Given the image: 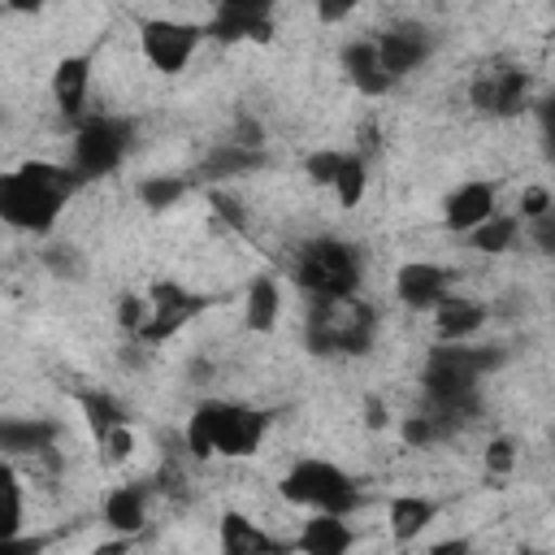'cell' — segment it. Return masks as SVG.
Returning a JSON list of instances; mask_svg holds the SVG:
<instances>
[{"label":"cell","mask_w":555,"mask_h":555,"mask_svg":"<svg viewBox=\"0 0 555 555\" xmlns=\"http://www.w3.org/2000/svg\"><path fill=\"white\" fill-rule=\"evenodd\" d=\"M269 412L260 408H243V403H225L221 408V429H217V455L230 460H247L260 451L264 434H269Z\"/></svg>","instance_id":"cell-11"},{"label":"cell","mask_w":555,"mask_h":555,"mask_svg":"<svg viewBox=\"0 0 555 555\" xmlns=\"http://www.w3.org/2000/svg\"><path fill=\"white\" fill-rule=\"evenodd\" d=\"M208 204H212V208H217V217H225L234 230H243V225H247V212H243V204H238V199H230L225 191H212V195H208Z\"/></svg>","instance_id":"cell-38"},{"label":"cell","mask_w":555,"mask_h":555,"mask_svg":"<svg viewBox=\"0 0 555 555\" xmlns=\"http://www.w3.org/2000/svg\"><path fill=\"white\" fill-rule=\"evenodd\" d=\"M364 425H369V429H386V425H390V412H386V403L369 399V403H364Z\"/></svg>","instance_id":"cell-42"},{"label":"cell","mask_w":555,"mask_h":555,"mask_svg":"<svg viewBox=\"0 0 555 555\" xmlns=\"http://www.w3.org/2000/svg\"><path fill=\"white\" fill-rule=\"evenodd\" d=\"M100 451H104V460H108V464H126V460H130V451H134V434H130V425L113 429V434L100 442Z\"/></svg>","instance_id":"cell-34"},{"label":"cell","mask_w":555,"mask_h":555,"mask_svg":"<svg viewBox=\"0 0 555 555\" xmlns=\"http://www.w3.org/2000/svg\"><path fill=\"white\" fill-rule=\"evenodd\" d=\"M87 178L78 169L52 165V160H26L22 169L0 178V217L26 234H48L65 208V199Z\"/></svg>","instance_id":"cell-1"},{"label":"cell","mask_w":555,"mask_h":555,"mask_svg":"<svg viewBox=\"0 0 555 555\" xmlns=\"http://www.w3.org/2000/svg\"><path fill=\"white\" fill-rule=\"evenodd\" d=\"M551 442H555V429H551Z\"/></svg>","instance_id":"cell-47"},{"label":"cell","mask_w":555,"mask_h":555,"mask_svg":"<svg viewBox=\"0 0 555 555\" xmlns=\"http://www.w3.org/2000/svg\"><path fill=\"white\" fill-rule=\"evenodd\" d=\"M546 212H555L551 191H546V186H529V191L520 195V217H525V221H542Z\"/></svg>","instance_id":"cell-36"},{"label":"cell","mask_w":555,"mask_h":555,"mask_svg":"<svg viewBox=\"0 0 555 555\" xmlns=\"http://www.w3.org/2000/svg\"><path fill=\"white\" fill-rule=\"evenodd\" d=\"M182 195H186V182H182V178H173V173H165V178H143V182H139V199H143L152 212L173 208Z\"/></svg>","instance_id":"cell-28"},{"label":"cell","mask_w":555,"mask_h":555,"mask_svg":"<svg viewBox=\"0 0 555 555\" xmlns=\"http://www.w3.org/2000/svg\"><path fill=\"white\" fill-rule=\"evenodd\" d=\"M199 26L195 22H173V17H143L139 22V43L143 56L160 69V74H182L186 61L199 48Z\"/></svg>","instance_id":"cell-7"},{"label":"cell","mask_w":555,"mask_h":555,"mask_svg":"<svg viewBox=\"0 0 555 555\" xmlns=\"http://www.w3.org/2000/svg\"><path fill=\"white\" fill-rule=\"evenodd\" d=\"M533 243L542 256H555V212H546L542 221H533Z\"/></svg>","instance_id":"cell-39"},{"label":"cell","mask_w":555,"mask_h":555,"mask_svg":"<svg viewBox=\"0 0 555 555\" xmlns=\"http://www.w3.org/2000/svg\"><path fill=\"white\" fill-rule=\"evenodd\" d=\"M56 421H4L0 425V447L9 451V455H26V451H35V455H43V451H52V442H56Z\"/></svg>","instance_id":"cell-22"},{"label":"cell","mask_w":555,"mask_h":555,"mask_svg":"<svg viewBox=\"0 0 555 555\" xmlns=\"http://www.w3.org/2000/svg\"><path fill=\"white\" fill-rule=\"evenodd\" d=\"M343 152H312L308 160H304V169H308V178H312V186H334V178H338V169H343Z\"/></svg>","instance_id":"cell-31"},{"label":"cell","mask_w":555,"mask_h":555,"mask_svg":"<svg viewBox=\"0 0 555 555\" xmlns=\"http://www.w3.org/2000/svg\"><path fill=\"white\" fill-rule=\"evenodd\" d=\"M542 126H546V143H551V156H555V95L542 104Z\"/></svg>","instance_id":"cell-44"},{"label":"cell","mask_w":555,"mask_h":555,"mask_svg":"<svg viewBox=\"0 0 555 555\" xmlns=\"http://www.w3.org/2000/svg\"><path fill=\"white\" fill-rule=\"evenodd\" d=\"M434 516H438V503H434V499L399 494V499H390V538H395L399 546H403V542H416V533H425Z\"/></svg>","instance_id":"cell-21"},{"label":"cell","mask_w":555,"mask_h":555,"mask_svg":"<svg viewBox=\"0 0 555 555\" xmlns=\"http://www.w3.org/2000/svg\"><path fill=\"white\" fill-rule=\"evenodd\" d=\"M429 555H473V538H442L429 546Z\"/></svg>","instance_id":"cell-41"},{"label":"cell","mask_w":555,"mask_h":555,"mask_svg":"<svg viewBox=\"0 0 555 555\" xmlns=\"http://www.w3.org/2000/svg\"><path fill=\"white\" fill-rule=\"evenodd\" d=\"M230 143L251 147V152H264V130H260V121H256L251 113H238V121H234V139H230Z\"/></svg>","instance_id":"cell-35"},{"label":"cell","mask_w":555,"mask_h":555,"mask_svg":"<svg viewBox=\"0 0 555 555\" xmlns=\"http://www.w3.org/2000/svg\"><path fill=\"white\" fill-rule=\"evenodd\" d=\"M516 555H538V551H516Z\"/></svg>","instance_id":"cell-46"},{"label":"cell","mask_w":555,"mask_h":555,"mask_svg":"<svg viewBox=\"0 0 555 555\" xmlns=\"http://www.w3.org/2000/svg\"><path fill=\"white\" fill-rule=\"evenodd\" d=\"M278 312H282V291L273 278H256L251 291H247V308H243V321L247 330L256 334H269L278 325Z\"/></svg>","instance_id":"cell-26"},{"label":"cell","mask_w":555,"mask_h":555,"mask_svg":"<svg viewBox=\"0 0 555 555\" xmlns=\"http://www.w3.org/2000/svg\"><path fill=\"white\" fill-rule=\"evenodd\" d=\"M343 65H347V78H351L364 95H386L390 82H395V78L386 74V65H382V52H377L373 39L347 43V48H343Z\"/></svg>","instance_id":"cell-18"},{"label":"cell","mask_w":555,"mask_h":555,"mask_svg":"<svg viewBox=\"0 0 555 555\" xmlns=\"http://www.w3.org/2000/svg\"><path fill=\"white\" fill-rule=\"evenodd\" d=\"M395 291L408 308H438L451 295V273L429 260H412L395 273Z\"/></svg>","instance_id":"cell-13"},{"label":"cell","mask_w":555,"mask_h":555,"mask_svg":"<svg viewBox=\"0 0 555 555\" xmlns=\"http://www.w3.org/2000/svg\"><path fill=\"white\" fill-rule=\"evenodd\" d=\"M516 225H520V217L494 212L486 225H477V230L468 234V247H477V251H486V256H499V251H507V247L516 243Z\"/></svg>","instance_id":"cell-27"},{"label":"cell","mask_w":555,"mask_h":555,"mask_svg":"<svg viewBox=\"0 0 555 555\" xmlns=\"http://www.w3.org/2000/svg\"><path fill=\"white\" fill-rule=\"evenodd\" d=\"M91 555H130V538H113V542H100Z\"/></svg>","instance_id":"cell-45"},{"label":"cell","mask_w":555,"mask_h":555,"mask_svg":"<svg viewBox=\"0 0 555 555\" xmlns=\"http://www.w3.org/2000/svg\"><path fill=\"white\" fill-rule=\"evenodd\" d=\"M503 351L499 347H460V343H442L429 351L425 364V395L429 399H455V395H473L481 373L503 369Z\"/></svg>","instance_id":"cell-5"},{"label":"cell","mask_w":555,"mask_h":555,"mask_svg":"<svg viewBox=\"0 0 555 555\" xmlns=\"http://www.w3.org/2000/svg\"><path fill=\"white\" fill-rule=\"evenodd\" d=\"M130 143H134V126L126 117H108V113L87 117L74 134V169L82 178H104L126 160Z\"/></svg>","instance_id":"cell-6"},{"label":"cell","mask_w":555,"mask_h":555,"mask_svg":"<svg viewBox=\"0 0 555 555\" xmlns=\"http://www.w3.org/2000/svg\"><path fill=\"white\" fill-rule=\"evenodd\" d=\"M356 542L351 525L343 516H330V512H312V520H304L299 538H295V551L299 555H347Z\"/></svg>","instance_id":"cell-16"},{"label":"cell","mask_w":555,"mask_h":555,"mask_svg":"<svg viewBox=\"0 0 555 555\" xmlns=\"http://www.w3.org/2000/svg\"><path fill=\"white\" fill-rule=\"evenodd\" d=\"M0 481H4V538H17L22 533V486H17V473L13 468H4L0 473Z\"/></svg>","instance_id":"cell-30"},{"label":"cell","mask_w":555,"mask_h":555,"mask_svg":"<svg viewBox=\"0 0 555 555\" xmlns=\"http://www.w3.org/2000/svg\"><path fill=\"white\" fill-rule=\"evenodd\" d=\"M48 546V538H4V546H0V555H39Z\"/></svg>","instance_id":"cell-40"},{"label":"cell","mask_w":555,"mask_h":555,"mask_svg":"<svg viewBox=\"0 0 555 555\" xmlns=\"http://www.w3.org/2000/svg\"><path fill=\"white\" fill-rule=\"evenodd\" d=\"M147 308H152V317H147V325H143V343H165V338H173L186 321H195L199 312H208L212 308V295H191L186 286H178V282H152V291H147Z\"/></svg>","instance_id":"cell-8"},{"label":"cell","mask_w":555,"mask_h":555,"mask_svg":"<svg viewBox=\"0 0 555 555\" xmlns=\"http://www.w3.org/2000/svg\"><path fill=\"white\" fill-rule=\"evenodd\" d=\"M291 551H295V542L269 538L243 512H225L221 516V555H291Z\"/></svg>","instance_id":"cell-14"},{"label":"cell","mask_w":555,"mask_h":555,"mask_svg":"<svg viewBox=\"0 0 555 555\" xmlns=\"http://www.w3.org/2000/svg\"><path fill=\"white\" fill-rule=\"evenodd\" d=\"M364 156L360 152H351L347 160H343V169H338V178H334V191H338V204L343 208H356L360 199H364Z\"/></svg>","instance_id":"cell-29"},{"label":"cell","mask_w":555,"mask_h":555,"mask_svg":"<svg viewBox=\"0 0 555 555\" xmlns=\"http://www.w3.org/2000/svg\"><path fill=\"white\" fill-rule=\"evenodd\" d=\"M295 282L312 299H351L360 286V251L343 238H308L295 256Z\"/></svg>","instance_id":"cell-3"},{"label":"cell","mask_w":555,"mask_h":555,"mask_svg":"<svg viewBox=\"0 0 555 555\" xmlns=\"http://www.w3.org/2000/svg\"><path fill=\"white\" fill-rule=\"evenodd\" d=\"M304 334L317 356H364L377 338V312L356 295L351 299H312Z\"/></svg>","instance_id":"cell-2"},{"label":"cell","mask_w":555,"mask_h":555,"mask_svg":"<svg viewBox=\"0 0 555 555\" xmlns=\"http://www.w3.org/2000/svg\"><path fill=\"white\" fill-rule=\"evenodd\" d=\"M221 408H225V399H204V403L191 412V425H186V451H191L195 460H208V455H217Z\"/></svg>","instance_id":"cell-25"},{"label":"cell","mask_w":555,"mask_h":555,"mask_svg":"<svg viewBox=\"0 0 555 555\" xmlns=\"http://www.w3.org/2000/svg\"><path fill=\"white\" fill-rule=\"evenodd\" d=\"M473 108L481 113H494V117H516L529 100V74L520 65H490L473 78Z\"/></svg>","instance_id":"cell-9"},{"label":"cell","mask_w":555,"mask_h":555,"mask_svg":"<svg viewBox=\"0 0 555 555\" xmlns=\"http://www.w3.org/2000/svg\"><path fill=\"white\" fill-rule=\"evenodd\" d=\"M78 408H82V421H87V429H91L95 442H104L113 429L126 425V408L113 395H104V390H82L78 395Z\"/></svg>","instance_id":"cell-24"},{"label":"cell","mask_w":555,"mask_h":555,"mask_svg":"<svg viewBox=\"0 0 555 555\" xmlns=\"http://www.w3.org/2000/svg\"><path fill=\"white\" fill-rule=\"evenodd\" d=\"M512 464H516V447H512V438H494L490 447H486V468L490 473H512Z\"/></svg>","instance_id":"cell-37"},{"label":"cell","mask_w":555,"mask_h":555,"mask_svg":"<svg viewBox=\"0 0 555 555\" xmlns=\"http://www.w3.org/2000/svg\"><path fill=\"white\" fill-rule=\"evenodd\" d=\"M147 317H152V308H147V299H139V295H121V304H117V321H121V330L126 334H143V325H147Z\"/></svg>","instance_id":"cell-32"},{"label":"cell","mask_w":555,"mask_h":555,"mask_svg":"<svg viewBox=\"0 0 555 555\" xmlns=\"http://www.w3.org/2000/svg\"><path fill=\"white\" fill-rule=\"evenodd\" d=\"M104 520H108L121 538H139V533H143V520H147V486H139V481L117 486V490L104 499Z\"/></svg>","instance_id":"cell-20"},{"label":"cell","mask_w":555,"mask_h":555,"mask_svg":"<svg viewBox=\"0 0 555 555\" xmlns=\"http://www.w3.org/2000/svg\"><path fill=\"white\" fill-rule=\"evenodd\" d=\"M351 0H338V4H317V17L321 22H343V17H351Z\"/></svg>","instance_id":"cell-43"},{"label":"cell","mask_w":555,"mask_h":555,"mask_svg":"<svg viewBox=\"0 0 555 555\" xmlns=\"http://www.w3.org/2000/svg\"><path fill=\"white\" fill-rule=\"evenodd\" d=\"M434 325H438L442 343H464V338H473L486 325V304H477L468 295H447L434 308Z\"/></svg>","instance_id":"cell-19"},{"label":"cell","mask_w":555,"mask_h":555,"mask_svg":"<svg viewBox=\"0 0 555 555\" xmlns=\"http://www.w3.org/2000/svg\"><path fill=\"white\" fill-rule=\"evenodd\" d=\"M282 499L286 503H299V507H312V512H330V516H347L360 507V490L356 481L325 464V460H299L286 477H282Z\"/></svg>","instance_id":"cell-4"},{"label":"cell","mask_w":555,"mask_h":555,"mask_svg":"<svg viewBox=\"0 0 555 555\" xmlns=\"http://www.w3.org/2000/svg\"><path fill=\"white\" fill-rule=\"evenodd\" d=\"M208 35L217 43H238V39H269L273 35V9L264 0H225L212 9Z\"/></svg>","instance_id":"cell-10"},{"label":"cell","mask_w":555,"mask_h":555,"mask_svg":"<svg viewBox=\"0 0 555 555\" xmlns=\"http://www.w3.org/2000/svg\"><path fill=\"white\" fill-rule=\"evenodd\" d=\"M447 225L460 234H473L494 217V182H464L460 191L447 195Z\"/></svg>","instance_id":"cell-15"},{"label":"cell","mask_w":555,"mask_h":555,"mask_svg":"<svg viewBox=\"0 0 555 555\" xmlns=\"http://www.w3.org/2000/svg\"><path fill=\"white\" fill-rule=\"evenodd\" d=\"M377 52H382V65H386V74L390 78H403V74H412L425 56H429V30L425 26H416V22H403V26H390V30H382L377 39Z\"/></svg>","instance_id":"cell-12"},{"label":"cell","mask_w":555,"mask_h":555,"mask_svg":"<svg viewBox=\"0 0 555 555\" xmlns=\"http://www.w3.org/2000/svg\"><path fill=\"white\" fill-rule=\"evenodd\" d=\"M87 82H91V52H78V56H61L56 61V69H52V95H56V108L65 117H78L82 113Z\"/></svg>","instance_id":"cell-17"},{"label":"cell","mask_w":555,"mask_h":555,"mask_svg":"<svg viewBox=\"0 0 555 555\" xmlns=\"http://www.w3.org/2000/svg\"><path fill=\"white\" fill-rule=\"evenodd\" d=\"M434 438H442V429H438L434 416L421 412V416H408V421H403V442H408V447H429Z\"/></svg>","instance_id":"cell-33"},{"label":"cell","mask_w":555,"mask_h":555,"mask_svg":"<svg viewBox=\"0 0 555 555\" xmlns=\"http://www.w3.org/2000/svg\"><path fill=\"white\" fill-rule=\"evenodd\" d=\"M264 165H269L264 152H251V147H238V143H221L199 160V173L204 178H238V173H256Z\"/></svg>","instance_id":"cell-23"}]
</instances>
